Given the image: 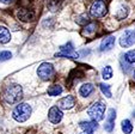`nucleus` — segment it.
<instances>
[{
    "instance_id": "obj_10",
    "label": "nucleus",
    "mask_w": 135,
    "mask_h": 134,
    "mask_svg": "<svg viewBox=\"0 0 135 134\" xmlns=\"http://www.w3.org/2000/svg\"><path fill=\"white\" fill-rule=\"evenodd\" d=\"M115 120H116V110L115 109H110L108 113L107 120H105V124H104V129L109 133H111L112 129L115 127Z\"/></svg>"
},
{
    "instance_id": "obj_7",
    "label": "nucleus",
    "mask_w": 135,
    "mask_h": 134,
    "mask_svg": "<svg viewBox=\"0 0 135 134\" xmlns=\"http://www.w3.org/2000/svg\"><path fill=\"white\" fill-rule=\"evenodd\" d=\"M135 43V30H126L120 38V44L123 48L132 47Z\"/></svg>"
},
{
    "instance_id": "obj_13",
    "label": "nucleus",
    "mask_w": 135,
    "mask_h": 134,
    "mask_svg": "<svg viewBox=\"0 0 135 134\" xmlns=\"http://www.w3.org/2000/svg\"><path fill=\"white\" fill-rule=\"evenodd\" d=\"M94 91V86L93 84L91 83H86V84H83L79 89V95L81 97H90V95Z\"/></svg>"
},
{
    "instance_id": "obj_11",
    "label": "nucleus",
    "mask_w": 135,
    "mask_h": 134,
    "mask_svg": "<svg viewBox=\"0 0 135 134\" xmlns=\"http://www.w3.org/2000/svg\"><path fill=\"white\" fill-rule=\"evenodd\" d=\"M17 16L23 22H29V20H32L35 18V13L29 8H19L17 11Z\"/></svg>"
},
{
    "instance_id": "obj_12",
    "label": "nucleus",
    "mask_w": 135,
    "mask_h": 134,
    "mask_svg": "<svg viewBox=\"0 0 135 134\" xmlns=\"http://www.w3.org/2000/svg\"><path fill=\"white\" fill-rule=\"evenodd\" d=\"M114 46H115V37L114 36H109V37H105L104 40L100 42L99 50L100 52H109L114 48Z\"/></svg>"
},
{
    "instance_id": "obj_3",
    "label": "nucleus",
    "mask_w": 135,
    "mask_h": 134,
    "mask_svg": "<svg viewBox=\"0 0 135 134\" xmlns=\"http://www.w3.org/2000/svg\"><path fill=\"white\" fill-rule=\"evenodd\" d=\"M105 114V104L102 102H94L89 109H87V115L91 117L93 121H102L104 119Z\"/></svg>"
},
{
    "instance_id": "obj_20",
    "label": "nucleus",
    "mask_w": 135,
    "mask_h": 134,
    "mask_svg": "<svg viewBox=\"0 0 135 134\" xmlns=\"http://www.w3.org/2000/svg\"><path fill=\"white\" fill-rule=\"evenodd\" d=\"M112 68H111V66H105L104 68L102 70V77L104 80H108V79H110L112 77Z\"/></svg>"
},
{
    "instance_id": "obj_19",
    "label": "nucleus",
    "mask_w": 135,
    "mask_h": 134,
    "mask_svg": "<svg viewBox=\"0 0 135 134\" xmlns=\"http://www.w3.org/2000/svg\"><path fill=\"white\" fill-rule=\"evenodd\" d=\"M121 127H122V131L124 134H132L133 132V124L129 120H123L122 123H121Z\"/></svg>"
},
{
    "instance_id": "obj_26",
    "label": "nucleus",
    "mask_w": 135,
    "mask_h": 134,
    "mask_svg": "<svg viewBox=\"0 0 135 134\" xmlns=\"http://www.w3.org/2000/svg\"><path fill=\"white\" fill-rule=\"evenodd\" d=\"M80 134H92V133H90V132H81V133H80Z\"/></svg>"
},
{
    "instance_id": "obj_8",
    "label": "nucleus",
    "mask_w": 135,
    "mask_h": 134,
    "mask_svg": "<svg viewBox=\"0 0 135 134\" xmlns=\"http://www.w3.org/2000/svg\"><path fill=\"white\" fill-rule=\"evenodd\" d=\"M62 116H64V114H62L61 109H59L57 107H51V108L49 109L48 119H49V121H50L51 123H54V124L60 123L61 120H62Z\"/></svg>"
},
{
    "instance_id": "obj_6",
    "label": "nucleus",
    "mask_w": 135,
    "mask_h": 134,
    "mask_svg": "<svg viewBox=\"0 0 135 134\" xmlns=\"http://www.w3.org/2000/svg\"><path fill=\"white\" fill-rule=\"evenodd\" d=\"M60 50H61V53L56 54V58H68V59H78L79 58L80 54L76 53L75 50H74V46L72 42H67L66 44H64V46L60 47Z\"/></svg>"
},
{
    "instance_id": "obj_25",
    "label": "nucleus",
    "mask_w": 135,
    "mask_h": 134,
    "mask_svg": "<svg viewBox=\"0 0 135 134\" xmlns=\"http://www.w3.org/2000/svg\"><path fill=\"white\" fill-rule=\"evenodd\" d=\"M0 3H3V4H12V3H15V0H0Z\"/></svg>"
},
{
    "instance_id": "obj_23",
    "label": "nucleus",
    "mask_w": 135,
    "mask_h": 134,
    "mask_svg": "<svg viewBox=\"0 0 135 134\" xmlns=\"http://www.w3.org/2000/svg\"><path fill=\"white\" fill-rule=\"evenodd\" d=\"M127 16H128V7H121L120 10H118L116 17H117L118 20H122V19H124Z\"/></svg>"
},
{
    "instance_id": "obj_5",
    "label": "nucleus",
    "mask_w": 135,
    "mask_h": 134,
    "mask_svg": "<svg viewBox=\"0 0 135 134\" xmlns=\"http://www.w3.org/2000/svg\"><path fill=\"white\" fill-rule=\"evenodd\" d=\"M37 76L42 80H50L55 76V68L49 62H42L37 68Z\"/></svg>"
},
{
    "instance_id": "obj_4",
    "label": "nucleus",
    "mask_w": 135,
    "mask_h": 134,
    "mask_svg": "<svg viewBox=\"0 0 135 134\" xmlns=\"http://www.w3.org/2000/svg\"><path fill=\"white\" fill-rule=\"evenodd\" d=\"M108 12V6L104 0H94L90 7V15L93 18L104 17Z\"/></svg>"
},
{
    "instance_id": "obj_24",
    "label": "nucleus",
    "mask_w": 135,
    "mask_h": 134,
    "mask_svg": "<svg viewBox=\"0 0 135 134\" xmlns=\"http://www.w3.org/2000/svg\"><path fill=\"white\" fill-rule=\"evenodd\" d=\"M12 58V53L8 50H3L0 52V62H3V61H7Z\"/></svg>"
},
{
    "instance_id": "obj_14",
    "label": "nucleus",
    "mask_w": 135,
    "mask_h": 134,
    "mask_svg": "<svg viewBox=\"0 0 135 134\" xmlns=\"http://www.w3.org/2000/svg\"><path fill=\"white\" fill-rule=\"evenodd\" d=\"M80 127L85 132L93 133L98 128V123H97V121H93V120H91V121H83V122H80Z\"/></svg>"
},
{
    "instance_id": "obj_2",
    "label": "nucleus",
    "mask_w": 135,
    "mask_h": 134,
    "mask_svg": "<svg viewBox=\"0 0 135 134\" xmlns=\"http://www.w3.org/2000/svg\"><path fill=\"white\" fill-rule=\"evenodd\" d=\"M31 115V107L28 103H18L12 111V117L17 122H25Z\"/></svg>"
},
{
    "instance_id": "obj_16",
    "label": "nucleus",
    "mask_w": 135,
    "mask_h": 134,
    "mask_svg": "<svg viewBox=\"0 0 135 134\" xmlns=\"http://www.w3.org/2000/svg\"><path fill=\"white\" fill-rule=\"evenodd\" d=\"M96 30H97V24H96V22H90L89 24H86V25L84 26L83 35L86 36V37H90V36L96 34Z\"/></svg>"
},
{
    "instance_id": "obj_1",
    "label": "nucleus",
    "mask_w": 135,
    "mask_h": 134,
    "mask_svg": "<svg viewBox=\"0 0 135 134\" xmlns=\"http://www.w3.org/2000/svg\"><path fill=\"white\" fill-rule=\"evenodd\" d=\"M3 97L6 103L8 104H16L23 98V89L19 84H11L7 85L4 90Z\"/></svg>"
},
{
    "instance_id": "obj_17",
    "label": "nucleus",
    "mask_w": 135,
    "mask_h": 134,
    "mask_svg": "<svg viewBox=\"0 0 135 134\" xmlns=\"http://www.w3.org/2000/svg\"><path fill=\"white\" fill-rule=\"evenodd\" d=\"M62 91H64V89H62L60 85H51V86H49L48 87L47 94H48L49 96H51V97H55V96L61 95Z\"/></svg>"
},
{
    "instance_id": "obj_27",
    "label": "nucleus",
    "mask_w": 135,
    "mask_h": 134,
    "mask_svg": "<svg viewBox=\"0 0 135 134\" xmlns=\"http://www.w3.org/2000/svg\"><path fill=\"white\" fill-rule=\"evenodd\" d=\"M134 79H135V72H134Z\"/></svg>"
},
{
    "instance_id": "obj_15",
    "label": "nucleus",
    "mask_w": 135,
    "mask_h": 134,
    "mask_svg": "<svg viewBox=\"0 0 135 134\" xmlns=\"http://www.w3.org/2000/svg\"><path fill=\"white\" fill-rule=\"evenodd\" d=\"M11 41V33L6 26L0 25V43L5 44Z\"/></svg>"
},
{
    "instance_id": "obj_22",
    "label": "nucleus",
    "mask_w": 135,
    "mask_h": 134,
    "mask_svg": "<svg viewBox=\"0 0 135 134\" xmlns=\"http://www.w3.org/2000/svg\"><path fill=\"white\" fill-rule=\"evenodd\" d=\"M99 87H100V91L103 92V95H105V96L108 97V98H110L111 97V91H110V85H108V84H99Z\"/></svg>"
},
{
    "instance_id": "obj_18",
    "label": "nucleus",
    "mask_w": 135,
    "mask_h": 134,
    "mask_svg": "<svg viewBox=\"0 0 135 134\" xmlns=\"http://www.w3.org/2000/svg\"><path fill=\"white\" fill-rule=\"evenodd\" d=\"M75 22H76V24L85 26L86 24L90 23V17H89V15H86V13H81L80 16H78V17L75 18Z\"/></svg>"
},
{
    "instance_id": "obj_21",
    "label": "nucleus",
    "mask_w": 135,
    "mask_h": 134,
    "mask_svg": "<svg viewBox=\"0 0 135 134\" xmlns=\"http://www.w3.org/2000/svg\"><path fill=\"white\" fill-rule=\"evenodd\" d=\"M123 58H124V60L127 61L128 63H135V49H132V50L127 52Z\"/></svg>"
},
{
    "instance_id": "obj_28",
    "label": "nucleus",
    "mask_w": 135,
    "mask_h": 134,
    "mask_svg": "<svg viewBox=\"0 0 135 134\" xmlns=\"http://www.w3.org/2000/svg\"><path fill=\"white\" fill-rule=\"evenodd\" d=\"M134 116H135V114H134Z\"/></svg>"
},
{
    "instance_id": "obj_9",
    "label": "nucleus",
    "mask_w": 135,
    "mask_h": 134,
    "mask_svg": "<svg viewBox=\"0 0 135 134\" xmlns=\"http://www.w3.org/2000/svg\"><path fill=\"white\" fill-rule=\"evenodd\" d=\"M74 105H75V98L73 96H71V95L66 97H62L61 99L57 101V108L61 109V110H69Z\"/></svg>"
}]
</instances>
